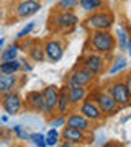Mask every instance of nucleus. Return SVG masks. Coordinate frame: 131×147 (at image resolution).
<instances>
[{
	"mask_svg": "<svg viewBox=\"0 0 131 147\" xmlns=\"http://www.w3.org/2000/svg\"><path fill=\"white\" fill-rule=\"evenodd\" d=\"M90 49L103 56H110L116 47V38L110 33V30H103V31H92L89 38Z\"/></svg>",
	"mask_w": 131,
	"mask_h": 147,
	"instance_id": "f257e3e1",
	"label": "nucleus"
},
{
	"mask_svg": "<svg viewBox=\"0 0 131 147\" xmlns=\"http://www.w3.org/2000/svg\"><path fill=\"white\" fill-rule=\"evenodd\" d=\"M77 23H79V16L74 11L56 10V13L51 16V26L62 33H71L77 26Z\"/></svg>",
	"mask_w": 131,
	"mask_h": 147,
	"instance_id": "f03ea898",
	"label": "nucleus"
},
{
	"mask_svg": "<svg viewBox=\"0 0 131 147\" xmlns=\"http://www.w3.org/2000/svg\"><path fill=\"white\" fill-rule=\"evenodd\" d=\"M90 98L98 105V108L103 111V115H116L118 111H120V105L115 101V98L111 96L107 88L105 90H95L90 93Z\"/></svg>",
	"mask_w": 131,
	"mask_h": 147,
	"instance_id": "7ed1b4c3",
	"label": "nucleus"
},
{
	"mask_svg": "<svg viewBox=\"0 0 131 147\" xmlns=\"http://www.w3.org/2000/svg\"><path fill=\"white\" fill-rule=\"evenodd\" d=\"M107 92L115 98V101L120 105V108L131 105V93L128 87H126L125 80H111L110 84L107 85Z\"/></svg>",
	"mask_w": 131,
	"mask_h": 147,
	"instance_id": "20e7f679",
	"label": "nucleus"
},
{
	"mask_svg": "<svg viewBox=\"0 0 131 147\" xmlns=\"http://www.w3.org/2000/svg\"><path fill=\"white\" fill-rule=\"evenodd\" d=\"M85 26L92 31H103L113 26V15L110 11H94L87 16Z\"/></svg>",
	"mask_w": 131,
	"mask_h": 147,
	"instance_id": "39448f33",
	"label": "nucleus"
},
{
	"mask_svg": "<svg viewBox=\"0 0 131 147\" xmlns=\"http://www.w3.org/2000/svg\"><path fill=\"white\" fill-rule=\"evenodd\" d=\"M0 105H2L3 111H5L8 116H15L21 111L25 101L21 100V96L18 95V92L13 90V92H10V93H5V95L0 96Z\"/></svg>",
	"mask_w": 131,
	"mask_h": 147,
	"instance_id": "423d86ee",
	"label": "nucleus"
},
{
	"mask_svg": "<svg viewBox=\"0 0 131 147\" xmlns=\"http://www.w3.org/2000/svg\"><path fill=\"white\" fill-rule=\"evenodd\" d=\"M43 96H44V113L43 115L51 118L54 113H58V100H59V87L56 85H48L43 88Z\"/></svg>",
	"mask_w": 131,
	"mask_h": 147,
	"instance_id": "0eeeda50",
	"label": "nucleus"
},
{
	"mask_svg": "<svg viewBox=\"0 0 131 147\" xmlns=\"http://www.w3.org/2000/svg\"><path fill=\"white\" fill-rule=\"evenodd\" d=\"M97 75L87 70V69L82 65V67H75L72 72L69 74L67 77V85H79V87H89L92 82L95 80Z\"/></svg>",
	"mask_w": 131,
	"mask_h": 147,
	"instance_id": "6e6552de",
	"label": "nucleus"
},
{
	"mask_svg": "<svg viewBox=\"0 0 131 147\" xmlns=\"http://www.w3.org/2000/svg\"><path fill=\"white\" fill-rule=\"evenodd\" d=\"M79 111H80L87 119L92 121V123H102L103 118H105L103 111L100 110L98 105H97L92 98H89V96H87L80 105H79Z\"/></svg>",
	"mask_w": 131,
	"mask_h": 147,
	"instance_id": "1a4fd4ad",
	"label": "nucleus"
},
{
	"mask_svg": "<svg viewBox=\"0 0 131 147\" xmlns=\"http://www.w3.org/2000/svg\"><path fill=\"white\" fill-rule=\"evenodd\" d=\"M82 65L87 70H90L94 75H98V74L103 72V69H105V56L92 51V53H89L82 59Z\"/></svg>",
	"mask_w": 131,
	"mask_h": 147,
	"instance_id": "9d476101",
	"label": "nucleus"
},
{
	"mask_svg": "<svg viewBox=\"0 0 131 147\" xmlns=\"http://www.w3.org/2000/svg\"><path fill=\"white\" fill-rule=\"evenodd\" d=\"M39 10H41V3L38 0H21L15 8V16L16 18H30Z\"/></svg>",
	"mask_w": 131,
	"mask_h": 147,
	"instance_id": "9b49d317",
	"label": "nucleus"
},
{
	"mask_svg": "<svg viewBox=\"0 0 131 147\" xmlns=\"http://www.w3.org/2000/svg\"><path fill=\"white\" fill-rule=\"evenodd\" d=\"M44 53H46V59L49 62H59L64 56L62 42L58 41V39H48L44 42Z\"/></svg>",
	"mask_w": 131,
	"mask_h": 147,
	"instance_id": "f8f14e48",
	"label": "nucleus"
},
{
	"mask_svg": "<svg viewBox=\"0 0 131 147\" xmlns=\"http://www.w3.org/2000/svg\"><path fill=\"white\" fill-rule=\"evenodd\" d=\"M66 126L77 127V129H80V131L89 132L90 129H92V121L87 119V118H85L80 111H74V113H69V115H67Z\"/></svg>",
	"mask_w": 131,
	"mask_h": 147,
	"instance_id": "ddd939ff",
	"label": "nucleus"
},
{
	"mask_svg": "<svg viewBox=\"0 0 131 147\" xmlns=\"http://www.w3.org/2000/svg\"><path fill=\"white\" fill-rule=\"evenodd\" d=\"M25 106L30 111H35V113H44V96H43V92H39V90L30 92L25 98Z\"/></svg>",
	"mask_w": 131,
	"mask_h": 147,
	"instance_id": "4468645a",
	"label": "nucleus"
},
{
	"mask_svg": "<svg viewBox=\"0 0 131 147\" xmlns=\"http://www.w3.org/2000/svg\"><path fill=\"white\" fill-rule=\"evenodd\" d=\"M18 85H20V77L16 74L0 72V96L16 90Z\"/></svg>",
	"mask_w": 131,
	"mask_h": 147,
	"instance_id": "2eb2a0df",
	"label": "nucleus"
},
{
	"mask_svg": "<svg viewBox=\"0 0 131 147\" xmlns=\"http://www.w3.org/2000/svg\"><path fill=\"white\" fill-rule=\"evenodd\" d=\"M67 87H69V98H71V105L72 106H79L90 95L87 87H79V85H67Z\"/></svg>",
	"mask_w": 131,
	"mask_h": 147,
	"instance_id": "dca6fc26",
	"label": "nucleus"
},
{
	"mask_svg": "<svg viewBox=\"0 0 131 147\" xmlns=\"http://www.w3.org/2000/svg\"><path fill=\"white\" fill-rule=\"evenodd\" d=\"M61 136H62L64 141H69V142H72V144H80V142L85 141L87 132L80 131V129H77V127L64 126L62 127V132H61Z\"/></svg>",
	"mask_w": 131,
	"mask_h": 147,
	"instance_id": "f3484780",
	"label": "nucleus"
},
{
	"mask_svg": "<svg viewBox=\"0 0 131 147\" xmlns=\"http://www.w3.org/2000/svg\"><path fill=\"white\" fill-rule=\"evenodd\" d=\"M71 98H69V87L64 85L59 88V100H58V113L59 115H67L71 110Z\"/></svg>",
	"mask_w": 131,
	"mask_h": 147,
	"instance_id": "a211bd4d",
	"label": "nucleus"
},
{
	"mask_svg": "<svg viewBox=\"0 0 131 147\" xmlns=\"http://www.w3.org/2000/svg\"><path fill=\"white\" fill-rule=\"evenodd\" d=\"M23 67L21 59H13V61H5V62H0V72H7V74H18Z\"/></svg>",
	"mask_w": 131,
	"mask_h": 147,
	"instance_id": "6ab92c4d",
	"label": "nucleus"
},
{
	"mask_svg": "<svg viewBox=\"0 0 131 147\" xmlns=\"http://www.w3.org/2000/svg\"><path fill=\"white\" fill-rule=\"evenodd\" d=\"M28 56L31 57L33 62H44L46 61V53L43 44H35L28 49Z\"/></svg>",
	"mask_w": 131,
	"mask_h": 147,
	"instance_id": "aec40b11",
	"label": "nucleus"
},
{
	"mask_svg": "<svg viewBox=\"0 0 131 147\" xmlns=\"http://www.w3.org/2000/svg\"><path fill=\"white\" fill-rule=\"evenodd\" d=\"M79 7L85 13H94L103 7V0H79Z\"/></svg>",
	"mask_w": 131,
	"mask_h": 147,
	"instance_id": "412c9836",
	"label": "nucleus"
},
{
	"mask_svg": "<svg viewBox=\"0 0 131 147\" xmlns=\"http://www.w3.org/2000/svg\"><path fill=\"white\" fill-rule=\"evenodd\" d=\"M130 39L131 38L128 36V31L123 26H118V30H116V41H118V49L120 51H126Z\"/></svg>",
	"mask_w": 131,
	"mask_h": 147,
	"instance_id": "4be33fe9",
	"label": "nucleus"
},
{
	"mask_svg": "<svg viewBox=\"0 0 131 147\" xmlns=\"http://www.w3.org/2000/svg\"><path fill=\"white\" fill-rule=\"evenodd\" d=\"M18 57V44H12V46L5 47L2 53H0V62H5V61H13Z\"/></svg>",
	"mask_w": 131,
	"mask_h": 147,
	"instance_id": "5701e85b",
	"label": "nucleus"
},
{
	"mask_svg": "<svg viewBox=\"0 0 131 147\" xmlns=\"http://www.w3.org/2000/svg\"><path fill=\"white\" fill-rule=\"evenodd\" d=\"M126 65H128L126 59L123 57V56H120V57H116L115 61H113V64H111V67H110V70H108V74H110V75H115V74L121 72V70H125Z\"/></svg>",
	"mask_w": 131,
	"mask_h": 147,
	"instance_id": "b1692460",
	"label": "nucleus"
},
{
	"mask_svg": "<svg viewBox=\"0 0 131 147\" xmlns=\"http://www.w3.org/2000/svg\"><path fill=\"white\" fill-rule=\"evenodd\" d=\"M75 7H79V0H59L58 3H56V10L74 11Z\"/></svg>",
	"mask_w": 131,
	"mask_h": 147,
	"instance_id": "393cba45",
	"label": "nucleus"
},
{
	"mask_svg": "<svg viewBox=\"0 0 131 147\" xmlns=\"http://www.w3.org/2000/svg\"><path fill=\"white\" fill-rule=\"evenodd\" d=\"M59 137H61V134H59L58 127H51V129L48 131V134H46V147H54V146H58Z\"/></svg>",
	"mask_w": 131,
	"mask_h": 147,
	"instance_id": "a878e982",
	"label": "nucleus"
},
{
	"mask_svg": "<svg viewBox=\"0 0 131 147\" xmlns=\"http://www.w3.org/2000/svg\"><path fill=\"white\" fill-rule=\"evenodd\" d=\"M36 28V21H30V23H26L25 26L21 28L20 31L16 33V39H23V38H26V36H30L31 34V31Z\"/></svg>",
	"mask_w": 131,
	"mask_h": 147,
	"instance_id": "bb28decb",
	"label": "nucleus"
},
{
	"mask_svg": "<svg viewBox=\"0 0 131 147\" xmlns=\"http://www.w3.org/2000/svg\"><path fill=\"white\" fill-rule=\"evenodd\" d=\"M30 141L33 142V146L46 147V136H43V134H39V132H36V134H30Z\"/></svg>",
	"mask_w": 131,
	"mask_h": 147,
	"instance_id": "cd10ccee",
	"label": "nucleus"
},
{
	"mask_svg": "<svg viewBox=\"0 0 131 147\" xmlns=\"http://www.w3.org/2000/svg\"><path fill=\"white\" fill-rule=\"evenodd\" d=\"M66 119H67V115H59L58 118H54L49 123V126L51 127H64L66 126Z\"/></svg>",
	"mask_w": 131,
	"mask_h": 147,
	"instance_id": "c85d7f7f",
	"label": "nucleus"
},
{
	"mask_svg": "<svg viewBox=\"0 0 131 147\" xmlns=\"http://www.w3.org/2000/svg\"><path fill=\"white\" fill-rule=\"evenodd\" d=\"M13 131H15V134H16V137H18V139H30V134H28V131H25V129H23L20 124L13 126Z\"/></svg>",
	"mask_w": 131,
	"mask_h": 147,
	"instance_id": "c756f323",
	"label": "nucleus"
},
{
	"mask_svg": "<svg viewBox=\"0 0 131 147\" xmlns=\"http://www.w3.org/2000/svg\"><path fill=\"white\" fill-rule=\"evenodd\" d=\"M21 62H23V67H21V70H25V72H31V70H33V65H31V64H28L26 61H23V59H21Z\"/></svg>",
	"mask_w": 131,
	"mask_h": 147,
	"instance_id": "7c9ffc66",
	"label": "nucleus"
},
{
	"mask_svg": "<svg viewBox=\"0 0 131 147\" xmlns=\"http://www.w3.org/2000/svg\"><path fill=\"white\" fill-rule=\"evenodd\" d=\"M123 80H125L126 87H128V90H130V93H131V74H128V75H126Z\"/></svg>",
	"mask_w": 131,
	"mask_h": 147,
	"instance_id": "2f4dec72",
	"label": "nucleus"
},
{
	"mask_svg": "<svg viewBox=\"0 0 131 147\" xmlns=\"http://www.w3.org/2000/svg\"><path fill=\"white\" fill-rule=\"evenodd\" d=\"M3 46H5V38H0V53L3 51Z\"/></svg>",
	"mask_w": 131,
	"mask_h": 147,
	"instance_id": "473e14b6",
	"label": "nucleus"
},
{
	"mask_svg": "<svg viewBox=\"0 0 131 147\" xmlns=\"http://www.w3.org/2000/svg\"><path fill=\"white\" fill-rule=\"evenodd\" d=\"M61 146H62V147H71V146H74V144H72V142H69V141H64Z\"/></svg>",
	"mask_w": 131,
	"mask_h": 147,
	"instance_id": "72a5a7b5",
	"label": "nucleus"
},
{
	"mask_svg": "<svg viewBox=\"0 0 131 147\" xmlns=\"http://www.w3.org/2000/svg\"><path fill=\"white\" fill-rule=\"evenodd\" d=\"M126 51H128V56L131 57V39H130V42H128V47H126Z\"/></svg>",
	"mask_w": 131,
	"mask_h": 147,
	"instance_id": "f704fd0d",
	"label": "nucleus"
},
{
	"mask_svg": "<svg viewBox=\"0 0 131 147\" xmlns=\"http://www.w3.org/2000/svg\"><path fill=\"white\" fill-rule=\"evenodd\" d=\"M2 21H3V8L0 7V23H2Z\"/></svg>",
	"mask_w": 131,
	"mask_h": 147,
	"instance_id": "c9c22d12",
	"label": "nucleus"
}]
</instances>
